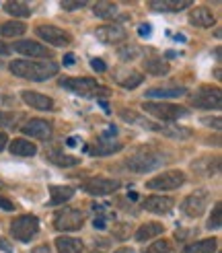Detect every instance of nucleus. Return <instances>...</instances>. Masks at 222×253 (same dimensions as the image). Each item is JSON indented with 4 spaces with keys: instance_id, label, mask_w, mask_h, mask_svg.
I'll list each match as a JSON object with an SVG mask.
<instances>
[{
    "instance_id": "1",
    "label": "nucleus",
    "mask_w": 222,
    "mask_h": 253,
    "mask_svg": "<svg viewBox=\"0 0 222 253\" xmlns=\"http://www.w3.org/2000/svg\"><path fill=\"white\" fill-rule=\"evenodd\" d=\"M10 72L19 79H27L41 83L58 74V64L56 62H31V60H15L10 62Z\"/></svg>"
},
{
    "instance_id": "2",
    "label": "nucleus",
    "mask_w": 222,
    "mask_h": 253,
    "mask_svg": "<svg viewBox=\"0 0 222 253\" xmlns=\"http://www.w3.org/2000/svg\"><path fill=\"white\" fill-rule=\"evenodd\" d=\"M37 231H39V220H37V216H33V214H23V216H17L10 222L12 237H15L17 241H23V243L31 241V239L37 235Z\"/></svg>"
},
{
    "instance_id": "3",
    "label": "nucleus",
    "mask_w": 222,
    "mask_h": 253,
    "mask_svg": "<svg viewBox=\"0 0 222 253\" xmlns=\"http://www.w3.org/2000/svg\"><path fill=\"white\" fill-rule=\"evenodd\" d=\"M60 86L62 88H68V91H72L74 95H80V97H93L97 93H103V95H109L107 88L99 86L95 79H62L60 81Z\"/></svg>"
},
{
    "instance_id": "4",
    "label": "nucleus",
    "mask_w": 222,
    "mask_h": 253,
    "mask_svg": "<svg viewBox=\"0 0 222 253\" xmlns=\"http://www.w3.org/2000/svg\"><path fill=\"white\" fill-rule=\"evenodd\" d=\"M142 109L150 116L158 118V120H167V122H173V120H179V118H185L187 111L181 105H171V103H160V101H146L142 105Z\"/></svg>"
},
{
    "instance_id": "5",
    "label": "nucleus",
    "mask_w": 222,
    "mask_h": 253,
    "mask_svg": "<svg viewBox=\"0 0 222 253\" xmlns=\"http://www.w3.org/2000/svg\"><path fill=\"white\" fill-rule=\"evenodd\" d=\"M84 222V212L78 208L58 210L54 216V226L58 231H78Z\"/></svg>"
},
{
    "instance_id": "6",
    "label": "nucleus",
    "mask_w": 222,
    "mask_h": 253,
    "mask_svg": "<svg viewBox=\"0 0 222 253\" xmlns=\"http://www.w3.org/2000/svg\"><path fill=\"white\" fill-rule=\"evenodd\" d=\"M189 101L193 107H200V109H220L222 107L220 88H212V86H202Z\"/></svg>"
},
{
    "instance_id": "7",
    "label": "nucleus",
    "mask_w": 222,
    "mask_h": 253,
    "mask_svg": "<svg viewBox=\"0 0 222 253\" xmlns=\"http://www.w3.org/2000/svg\"><path fill=\"white\" fill-rule=\"evenodd\" d=\"M185 183V173L183 171H165L163 175L152 177L146 183L148 189H160V192H169V189H177Z\"/></svg>"
},
{
    "instance_id": "8",
    "label": "nucleus",
    "mask_w": 222,
    "mask_h": 253,
    "mask_svg": "<svg viewBox=\"0 0 222 253\" xmlns=\"http://www.w3.org/2000/svg\"><path fill=\"white\" fill-rule=\"evenodd\" d=\"M163 155H156V153H138L136 157H132L126 165H128V169H132V171H138V173H146V171H152V169H156V167H160L163 165Z\"/></svg>"
},
{
    "instance_id": "9",
    "label": "nucleus",
    "mask_w": 222,
    "mask_h": 253,
    "mask_svg": "<svg viewBox=\"0 0 222 253\" xmlns=\"http://www.w3.org/2000/svg\"><path fill=\"white\" fill-rule=\"evenodd\" d=\"M35 33L39 35L43 42H47L49 45H58V47L68 45V43H70V40H72V37H70L64 29L54 27V25H37Z\"/></svg>"
},
{
    "instance_id": "10",
    "label": "nucleus",
    "mask_w": 222,
    "mask_h": 253,
    "mask_svg": "<svg viewBox=\"0 0 222 253\" xmlns=\"http://www.w3.org/2000/svg\"><path fill=\"white\" fill-rule=\"evenodd\" d=\"M119 187L117 179H105V177H93V179L84 181L82 189L91 196H107V194H113L115 189Z\"/></svg>"
},
{
    "instance_id": "11",
    "label": "nucleus",
    "mask_w": 222,
    "mask_h": 253,
    "mask_svg": "<svg viewBox=\"0 0 222 253\" xmlns=\"http://www.w3.org/2000/svg\"><path fill=\"white\" fill-rule=\"evenodd\" d=\"M206 206H208V194H206V192L191 194V196L185 198V200H183V204H181L183 212L187 214V216H193V218L202 216L204 210H206Z\"/></svg>"
},
{
    "instance_id": "12",
    "label": "nucleus",
    "mask_w": 222,
    "mask_h": 253,
    "mask_svg": "<svg viewBox=\"0 0 222 253\" xmlns=\"http://www.w3.org/2000/svg\"><path fill=\"white\" fill-rule=\"evenodd\" d=\"M95 35L101 43H119L126 40V29L119 25H101V27H97Z\"/></svg>"
},
{
    "instance_id": "13",
    "label": "nucleus",
    "mask_w": 222,
    "mask_h": 253,
    "mask_svg": "<svg viewBox=\"0 0 222 253\" xmlns=\"http://www.w3.org/2000/svg\"><path fill=\"white\" fill-rule=\"evenodd\" d=\"M23 134H27L31 138H37V140H47L52 136V126H49L45 120H29L27 124H23Z\"/></svg>"
},
{
    "instance_id": "14",
    "label": "nucleus",
    "mask_w": 222,
    "mask_h": 253,
    "mask_svg": "<svg viewBox=\"0 0 222 253\" xmlns=\"http://www.w3.org/2000/svg\"><path fill=\"white\" fill-rule=\"evenodd\" d=\"M12 47H15V52H19L23 56H29V58H52V52H49L45 45L31 42V40L29 42H17Z\"/></svg>"
},
{
    "instance_id": "15",
    "label": "nucleus",
    "mask_w": 222,
    "mask_h": 253,
    "mask_svg": "<svg viewBox=\"0 0 222 253\" xmlns=\"http://www.w3.org/2000/svg\"><path fill=\"white\" fill-rule=\"evenodd\" d=\"M144 210L148 212H154V214H167L171 212V208L175 206V202L173 198H167V196H150L144 200Z\"/></svg>"
},
{
    "instance_id": "16",
    "label": "nucleus",
    "mask_w": 222,
    "mask_h": 253,
    "mask_svg": "<svg viewBox=\"0 0 222 253\" xmlns=\"http://www.w3.org/2000/svg\"><path fill=\"white\" fill-rule=\"evenodd\" d=\"M23 101L27 105L35 107V109H39V111H47V109H52L54 107V101L49 99L47 95H41V93H35V91H23L21 93Z\"/></svg>"
},
{
    "instance_id": "17",
    "label": "nucleus",
    "mask_w": 222,
    "mask_h": 253,
    "mask_svg": "<svg viewBox=\"0 0 222 253\" xmlns=\"http://www.w3.org/2000/svg\"><path fill=\"white\" fill-rule=\"evenodd\" d=\"M49 194H52L49 196V204L60 206L74 196V187H70V185H52L49 187Z\"/></svg>"
},
{
    "instance_id": "18",
    "label": "nucleus",
    "mask_w": 222,
    "mask_h": 253,
    "mask_svg": "<svg viewBox=\"0 0 222 253\" xmlns=\"http://www.w3.org/2000/svg\"><path fill=\"white\" fill-rule=\"evenodd\" d=\"M185 95V88H177V86H154V88H148L146 97L150 99H173V97H181Z\"/></svg>"
},
{
    "instance_id": "19",
    "label": "nucleus",
    "mask_w": 222,
    "mask_h": 253,
    "mask_svg": "<svg viewBox=\"0 0 222 253\" xmlns=\"http://www.w3.org/2000/svg\"><path fill=\"white\" fill-rule=\"evenodd\" d=\"M189 21H191L193 25H197V27H212L216 19H214V15H212V10L200 6V8H195L193 12H189Z\"/></svg>"
},
{
    "instance_id": "20",
    "label": "nucleus",
    "mask_w": 222,
    "mask_h": 253,
    "mask_svg": "<svg viewBox=\"0 0 222 253\" xmlns=\"http://www.w3.org/2000/svg\"><path fill=\"white\" fill-rule=\"evenodd\" d=\"M8 150L12 155H17V157H33L37 153V146L31 144L29 140H23V138H17V140H12L8 144Z\"/></svg>"
},
{
    "instance_id": "21",
    "label": "nucleus",
    "mask_w": 222,
    "mask_h": 253,
    "mask_svg": "<svg viewBox=\"0 0 222 253\" xmlns=\"http://www.w3.org/2000/svg\"><path fill=\"white\" fill-rule=\"evenodd\" d=\"M163 231H165V226L160 222H146L136 231V239H138V241H148V239H152V237H158Z\"/></svg>"
},
{
    "instance_id": "22",
    "label": "nucleus",
    "mask_w": 222,
    "mask_h": 253,
    "mask_svg": "<svg viewBox=\"0 0 222 253\" xmlns=\"http://www.w3.org/2000/svg\"><path fill=\"white\" fill-rule=\"evenodd\" d=\"M56 247H58V253H80L82 251V243L74 237H58Z\"/></svg>"
},
{
    "instance_id": "23",
    "label": "nucleus",
    "mask_w": 222,
    "mask_h": 253,
    "mask_svg": "<svg viewBox=\"0 0 222 253\" xmlns=\"http://www.w3.org/2000/svg\"><path fill=\"white\" fill-rule=\"evenodd\" d=\"M142 66H144L146 72L154 74V77H163V74L169 72V64L165 60H160V58H146L142 62Z\"/></svg>"
},
{
    "instance_id": "24",
    "label": "nucleus",
    "mask_w": 222,
    "mask_h": 253,
    "mask_svg": "<svg viewBox=\"0 0 222 253\" xmlns=\"http://www.w3.org/2000/svg\"><path fill=\"white\" fill-rule=\"evenodd\" d=\"M191 2L189 0H179V2H171V0H160V2H150L152 10H163V12H179L187 8Z\"/></svg>"
},
{
    "instance_id": "25",
    "label": "nucleus",
    "mask_w": 222,
    "mask_h": 253,
    "mask_svg": "<svg viewBox=\"0 0 222 253\" xmlns=\"http://www.w3.org/2000/svg\"><path fill=\"white\" fill-rule=\"evenodd\" d=\"M216 239H204V241L189 243L181 253H214L216 251Z\"/></svg>"
},
{
    "instance_id": "26",
    "label": "nucleus",
    "mask_w": 222,
    "mask_h": 253,
    "mask_svg": "<svg viewBox=\"0 0 222 253\" xmlns=\"http://www.w3.org/2000/svg\"><path fill=\"white\" fill-rule=\"evenodd\" d=\"M123 148V144L119 142H97L95 146H91V155H99V157H105V155H113V153H119Z\"/></svg>"
},
{
    "instance_id": "27",
    "label": "nucleus",
    "mask_w": 222,
    "mask_h": 253,
    "mask_svg": "<svg viewBox=\"0 0 222 253\" xmlns=\"http://www.w3.org/2000/svg\"><path fill=\"white\" fill-rule=\"evenodd\" d=\"M25 31H27V27H25V23H21V21H8L0 27V33H2L4 37H19Z\"/></svg>"
},
{
    "instance_id": "28",
    "label": "nucleus",
    "mask_w": 222,
    "mask_h": 253,
    "mask_svg": "<svg viewBox=\"0 0 222 253\" xmlns=\"http://www.w3.org/2000/svg\"><path fill=\"white\" fill-rule=\"evenodd\" d=\"M47 159L52 161V163H56V165H60V167H72V165H78V159H76V157L62 155V153H58V150H49V153H47Z\"/></svg>"
},
{
    "instance_id": "29",
    "label": "nucleus",
    "mask_w": 222,
    "mask_h": 253,
    "mask_svg": "<svg viewBox=\"0 0 222 253\" xmlns=\"http://www.w3.org/2000/svg\"><path fill=\"white\" fill-rule=\"evenodd\" d=\"M93 12L97 17H101V19H111V17L117 15V4H113V2H97L93 6Z\"/></svg>"
},
{
    "instance_id": "30",
    "label": "nucleus",
    "mask_w": 222,
    "mask_h": 253,
    "mask_svg": "<svg viewBox=\"0 0 222 253\" xmlns=\"http://www.w3.org/2000/svg\"><path fill=\"white\" fill-rule=\"evenodd\" d=\"M142 81H144V77H142L140 72H136V70L126 72V74H123V79H117V83L123 88H136L138 84H142Z\"/></svg>"
},
{
    "instance_id": "31",
    "label": "nucleus",
    "mask_w": 222,
    "mask_h": 253,
    "mask_svg": "<svg viewBox=\"0 0 222 253\" xmlns=\"http://www.w3.org/2000/svg\"><path fill=\"white\" fill-rule=\"evenodd\" d=\"M4 10L8 12V15H12V17H29L31 15L29 6L25 4V2H6L4 4Z\"/></svg>"
},
{
    "instance_id": "32",
    "label": "nucleus",
    "mask_w": 222,
    "mask_h": 253,
    "mask_svg": "<svg viewBox=\"0 0 222 253\" xmlns=\"http://www.w3.org/2000/svg\"><path fill=\"white\" fill-rule=\"evenodd\" d=\"M220 208H222L220 202H216V206L212 210V216H210V220H208V229L210 231H218L220 226H222V210Z\"/></svg>"
},
{
    "instance_id": "33",
    "label": "nucleus",
    "mask_w": 222,
    "mask_h": 253,
    "mask_svg": "<svg viewBox=\"0 0 222 253\" xmlns=\"http://www.w3.org/2000/svg\"><path fill=\"white\" fill-rule=\"evenodd\" d=\"M152 251L154 253H175V249H173V243L169 241V239H158V241L152 245Z\"/></svg>"
},
{
    "instance_id": "34",
    "label": "nucleus",
    "mask_w": 222,
    "mask_h": 253,
    "mask_svg": "<svg viewBox=\"0 0 222 253\" xmlns=\"http://www.w3.org/2000/svg\"><path fill=\"white\" fill-rule=\"evenodd\" d=\"M113 235L117 237V239H128V224H117V226H113Z\"/></svg>"
},
{
    "instance_id": "35",
    "label": "nucleus",
    "mask_w": 222,
    "mask_h": 253,
    "mask_svg": "<svg viewBox=\"0 0 222 253\" xmlns=\"http://www.w3.org/2000/svg\"><path fill=\"white\" fill-rule=\"evenodd\" d=\"M91 66H93V70H97V72H105V70H107L105 62H103L101 58H93V60H91Z\"/></svg>"
},
{
    "instance_id": "36",
    "label": "nucleus",
    "mask_w": 222,
    "mask_h": 253,
    "mask_svg": "<svg viewBox=\"0 0 222 253\" xmlns=\"http://www.w3.org/2000/svg\"><path fill=\"white\" fill-rule=\"evenodd\" d=\"M0 208L2 210H15V202H10L8 198H4V196H0Z\"/></svg>"
},
{
    "instance_id": "37",
    "label": "nucleus",
    "mask_w": 222,
    "mask_h": 253,
    "mask_svg": "<svg viewBox=\"0 0 222 253\" xmlns=\"http://www.w3.org/2000/svg\"><path fill=\"white\" fill-rule=\"evenodd\" d=\"M150 29H152V27H150L148 23H142L140 27H138V35H140V37H150V33H152Z\"/></svg>"
},
{
    "instance_id": "38",
    "label": "nucleus",
    "mask_w": 222,
    "mask_h": 253,
    "mask_svg": "<svg viewBox=\"0 0 222 253\" xmlns=\"http://www.w3.org/2000/svg\"><path fill=\"white\" fill-rule=\"evenodd\" d=\"M84 2H62V8L64 10H76V8H82Z\"/></svg>"
},
{
    "instance_id": "39",
    "label": "nucleus",
    "mask_w": 222,
    "mask_h": 253,
    "mask_svg": "<svg viewBox=\"0 0 222 253\" xmlns=\"http://www.w3.org/2000/svg\"><path fill=\"white\" fill-rule=\"evenodd\" d=\"M136 54H138V49H134V47H130V49H121V52H119V56H121L123 60H126L128 56H130V58H134Z\"/></svg>"
},
{
    "instance_id": "40",
    "label": "nucleus",
    "mask_w": 222,
    "mask_h": 253,
    "mask_svg": "<svg viewBox=\"0 0 222 253\" xmlns=\"http://www.w3.org/2000/svg\"><path fill=\"white\" fill-rule=\"evenodd\" d=\"M204 124H206V126H214V128H216V130L220 128V120H218V118H214V120H210V118H206V120H204Z\"/></svg>"
},
{
    "instance_id": "41",
    "label": "nucleus",
    "mask_w": 222,
    "mask_h": 253,
    "mask_svg": "<svg viewBox=\"0 0 222 253\" xmlns=\"http://www.w3.org/2000/svg\"><path fill=\"white\" fill-rule=\"evenodd\" d=\"M6 144H8V138H6V134L0 132V150H4V148H6Z\"/></svg>"
},
{
    "instance_id": "42",
    "label": "nucleus",
    "mask_w": 222,
    "mask_h": 253,
    "mask_svg": "<svg viewBox=\"0 0 222 253\" xmlns=\"http://www.w3.org/2000/svg\"><path fill=\"white\" fill-rule=\"evenodd\" d=\"M64 64H66V66H72V64H74V56H72V54H66V56H64Z\"/></svg>"
},
{
    "instance_id": "43",
    "label": "nucleus",
    "mask_w": 222,
    "mask_h": 253,
    "mask_svg": "<svg viewBox=\"0 0 222 253\" xmlns=\"http://www.w3.org/2000/svg\"><path fill=\"white\" fill-rule=\"evenodd\" d=\"M31 253H49V247H47V245H43V247H37V249H33Z\"/></svg>"
},
{
    "instance_id": "44",
    "label": "nucleus",
    "mask_w": 222,
    "mask_h": 253,
    "mask_svg": "<svg viewBox=\"0 0 222 253\" xmlns=\"http://www.w3.org/2000/svg\"><path fill=\"white\" fill-rule=\"evenodd\" d=\"M0 249H4V251H12V247H10V245H6L4 239H0Z\"/></svg>"
},
{
    "instance_id": "45",
    "label": "nucleus",
    "mask_w": 222,
    "mask_h": 253,
    "mask_svg": "<svg viewBox=\"0 0 222 253\" xmlns=\"http://www.w3.org/2000/svg\"><path fill=\"white\" fill-rule=\"evenodd\" d=\"M8 52H10V49H8L6 45H2V43H0V54H2V56H6Z\"/></svg>"
},
{
    "instance_id": "46",
    "label": "nucleus",
    "mask_w": 222,
    "mask_h": 253,
    "mask_svg": "<svg viewBox=\"0 0 222 253\" xmlns=\"http://www.w3.org/2000/svg\"><path fill=\"white\" fill-rule=\"evenodd\" d=\"M68 146H76V138H68Z\"/></svg>"
},
{
    "instance_id": "47",
    "label": "nucleus",
    "mask_w": 222,
    "mask_h": 253,
    "mask_svg": "<svg viewBox=\"0 0 222 253\" xmlns=\"http://www.w3.org/2000/svg\"><path fill=\"white\" fill-rule=\"evenodd\" d=\"M115 253H132V249H128V247H123V249H117Z\"/></svg>"
}]
</instances>
